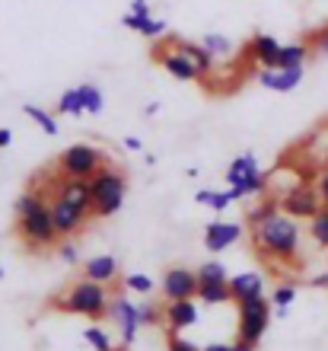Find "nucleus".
Instances as JSON below:
<instances>
[{
	"label": "nucleus",
	"instance_id": "dca6fc26",
	"mask_svg": "<svg viewBox=\"0 0 328 351\" xmlns=\"http://www.w3.org/2000/svg\"><path fill=\"white\" fill-rule=\"evenodd\" d=\"M255 176H262L255 154H239V157L227 167V182L229 185H239V189H242V195H246V185L252 182Z\"/></svg>",
	"mask_w": 328,
	"mask_h": 351
},
{
	"label": "nucleus",
	"instance_id": "a19ab883",
	"mask_svg": "<svg viewBox=\"0 0 328 351\" xmlns=\"http://www.w3.org/2000/svg\"><path fill=\"white\" fill-rule=\"evenodd\" d=\"M10 144H13V131L0 128V147H10Z\"/></svg>",
	"mask_w": 328,
	"mask_h": 351
},
{
	"label": "nucleus",
	"instance_id": "4c0bfd02",
	"mask_svg": "<svg viewBox=\"0 0 328 351\" xmlns=\"http://www.w3.org/2000/svg\"><path fill=\"white\" fill-rule=\"evenodd\" d=\"M160 319H163V310H160V306H140V323L153 326V323H160Z\"/></svg>",
	"mask_w": 328,
	"mask_h": 351
},
{
	"label": "nucleus",
	"instance_id": "7ed1b4c3",
	"mask_svg": "<svg viewBox=\"0 0 328 351\" xmlns=\"http://www.w3.org/2000/svg\"><path fill=\"white\" fill-rule=\"evenodd\" d=\"M105 287L109 285H99V281H92V278H83V281L71 285L64 294L58 297L55 306L64 310V313H73V316L102 319V316H109V304H112V297Z\"/></svg>",
	"mask_w": 328,
	"mask_h": 351
},
{
	"label": "nucleus",
	"instance_id": "b1692460",
	"mask_svg": "<svg viewBox=\"0 0 328 351\" xmlns=\"http://www.w3.org/2000/svg\"><path fill=\"white\" fill-rule=\"evenodd\" d=\"M83 112H86V106H83L80 86L61 93V99H58V115H83Z\"/></svg>",
	"mask_w": 328,
	"mask_h": 351
},
{
	"label": "nucleus",
	"instance_id": "4be33fe9",
	"mask_svg": "<svg viewBox=\"0 0 328 351\" xmlns=\"http://www.w3.org/2000/svg\"><path fill=\"white\" fill-rule=\"evenodd\" d=\"M198 297L207 306H220L233 300V291H229V281H198Z\"/></svg>",
	"mask_w": 328,
	"mask_h": 351
},
{
	"label": "nucleus",
	"instance_id": "bb28decb",
	"mask_svg": "<svg viewBox=\"0 0 328 351\" xmlns=\"http://www.w3.org/2000/svg\"><path fill=\"white\" fill-rule=\"evenodd\" d=\"M297 300V287L293 285H277L271 294V304L274 310H277V316H287V310H290V304Z\"/></svg>",
	"mask_w": 328,
	"mask_h": 351
},
{
	"label": "nucleus",
	"instance_id": "6e6552de",
	"mask_svg": "<svg viewBox=\"0 0 328 351\" xmlns=\"http://www.w3.org/2000/svg\"><path fill=\"white\" fill-rule=\"evenodd\" d=\"M109 316L121 332V348H131V342L137 339V329L144 326L140 323V306H134L128 297H115L109 304Z\"/></svg>",
	"mask_w": 328,
	"mask_h": 351
},
{
	"label": "nucleus",
	"instance_id": "e433bc0d",
	"mask_svg": "<svg viewBox=\"0 0 328 351\" xmlns=\"http://www.w3.org/2000/svg\"><path fill=\"white\" fill-rule=\"evenodd\" d=\"M169 351H201V348H194V342L182 339V332H173L169 335Z\"/></svg>",
	"mask_w": 328,
	"mask_h": 351
},
{
	"label": "nucleus",
	"instance_id": "c9c22d12",
	"mask_svg": "<svg viewBox=\"0 0 328 351\" xmlns=\"http://www.w3.org/2000/svg\"><path fill=\"white\" fill-rule=\"evenodd\" d=\"M310 48L312 51H319V55H328V26L319 29V32L310 38Z\"/></svg>",
	"mask_w": 328,
	"mask_h": 351
},
{
	"label": "nucleus",
	"instance_id": "37998d69",
	"mask_svg": "<svg viewBox=\"0 0 328 351\" xmlns=\"http://www.w3.org/2000/svg\"><path fill=\"white\" fill-rule=\"evenodd\" d=\"M229 351H255L252 345H242V342H236V345H229Z\"/></svg>",
	"mask_w": 328,
	"mask_h": 351
},
{
	"label": "nucleus",
	"instance_id": "2eb2a0df",
	"mask_svg": "<svg viewBox=\"0 0 328 351\" xmlns=\"http://www.w3.org/2000/svg\"><path fill=\"white\" fill-rule=\"evenodd\" d=\"M163 319L173 332H182V329H192L198 323V306H194V297H185V300H169V306L163 310Z\"/></svg>",
	"mask_w": 328,
	"mask_h": 351
},
{
	"label": "nucleus",
	"instance_id": "393cba45",
	"mask_svg": "<svg viewBox=\"0 0 328 351\" xmlns=\"http://www.w3.org/2000/svg\"><path fill=\"white\" fill-rule=\"evenodd\" d=\"M281 211V202H274V198H264L262 204H255V208H249V214H246V221H249V227L255 230L258 223H264L268 217H274V214Z\"/></svg>",
	"mask_w": 328,
	"mask_h": 351
},
{
	"label": "nucleus",
	"instance_id": "c03bdc74",
	"mask_svg": "<svg viewBox=\"0 0 328 351\" xmlns=\"http://www.w3.org/2000/svg\"><path fill=\"white\" fill-rule=\"evenodd\" d=\"M156 112H160V102H150V106L144 109V115H156Z\"/></svg>",
	"mask_w": 328,
	"mask_h": 351
},
{
	"label": "nucleus",
	"instance_id": "72a5a7b5",
	"mask_svg": "<svg viewBox=\"0 0 328 351\" xmlns=\"http://www.w3.org/2000/svg\"><path fill=\"white\" fill-rule=\"evenodd\" d=\"M125 287H128V291H137V294H150V291H153V278L128 275V278H125Z\"/></svg>",
	"mask_w": 328,
	"mask_h": 351
},
{
	"label": "nucleus",
	"instance_id": "6ab92c4d",
	"mask_svg": "<svg viewBox=\"0 0 328 351\" xmlns=\"http://www.w3.org/2000/svg\"><path fill=\"white\" fill-rule=\"evenodd\" d=\"M121 26L125 29H134V32H140L144 38H163L166 36V23L156 16H140V13H125L121 16Z\"/></svg>",
	"mask_w": 328,
	"mask_h": 351
},
{
	"label": "nucleus",
	"instance_id": "a211bd4d",
	"mask_svg": "<svg viewBox=\"0 0 328 351\" xmlns=\"http://www.w3.org/2000/svg\"><path fill=\"white\" fill-rule=\"evenodd\" d=\"M249 55H252V61H258V67H277L281 42H277L274 36H264V32H258V36L252 38V45H249Z\"/></svg>",
	"mask_w": 328,
	"mask_h": 351
},
{
	"label": "nucleus",
	"instance_id": "f03ea898",
	"mask_svg": "<svg viewBox=\"0 0 328 351\" xmlns=\"http://www.w3.org/2000/svg\"><path fill=\"white\" fill-rule=\"evenodd\" d=\"M252 243H255V252L268 262H283V265L297 268L300 259V227H297V217L277 211L274 217H268L264 223H258L252 230Z\"/></svg>",
	"mask_w": 328,
	"mask_h": 351
},
{
	"label": "nucleus",
	"instance_id": "7c9ffc66",
	"mask_svg": "<svg viewBox=\"0 0 328 351\" xmlns=\"http://www.w3.org/2000/svg\"><path fill=\"white\" fill-rule=\"evenodd\" d=\"M80 93H83V106H86V112H90V115H99L102 106H105V99H102L99 86H92V84H80Z\"/></svg>",
	"mask_w": 328,
	"mask_h": 351
},
{
	"label": "nucleus",
	"instance_id": "cd10ccee",
	"mask_svg": "<svg viewBox=\"0 0 328 351\" xmlns=\"http://www.w3.org/2000/svg\"><path fill=\"white\" fill-rule=\"evenodd\" d=\"M29 115V119L36 121L38 128L45 131V134H51V138H55L58 134V119L55 115H51V112H45V109H38V106H26V109H23Z\"/></svg>",
	"mask_w": 328,
	"mask_h": 351
},
{
	"label": "nucleus",
	"instance_id": "f8f14e48",
	"mask_svg": "<svg viewBox=\"0 0 328 351\" xmlns=\"http://www.w3.org/2000/svg\"><path fill=\"white\" fill-rule=\"evenodd\" d=\"M163 294H166V300L198 297V271H188V268H169V271L163 275Z\"/></svg>",
	"mask_w": 328,
	"mask_h": 351
},
{
	"label": "nucleus",
	"instance_id": "ea45409f",
	"mask_svg": "<svg viewBox=\"0 0 328 351\" xmlns=\"http://www.w3.org/2000/svg\"><path fill=\"white\" fill-rule=\"evenodd\" d=\"M131 13H140V16H150V3H147V0H131Z\"/></svg>",
	"mask_w": 328,
	"mask_h": 351
},
{
	"label": "nucleus",
	"instance_id": "9b49d317",
	"mask_svg": "<svg viewBox=\"0 0 328 351\" xmlns=\"http://www.w3.org/2000/svg\"><path fill=\"white\" fill-rule=\"evenodd\" d=\"M48 202H51V221H55L58 237H73V233H80L83 227H86L90 214H83L80 208H73L71 202L58 198V195H51Z\"/></svg>",
	"mask_w": 328,
	"mask_h": 351
},
{
	"label": "nucleus",
	"instance_id": "c85d7f7f",
	"mask_svg": "<svg viewBox=\"0 0 328 351\" xmlns=\"http://www.w3.org/2000/svg\"><path fill=\"white\" fill-rule=\"evenodd\" d=\"M310 230H312V240L328 250V204H322L319 214L310 221Z\"/></svg>",
	"mask_w": 328,
	"mask_h": 351
},
{
	"label": "nucleus",
	"instance_id": "a878e982",
	"mask_svg": "<svg viewBox=\"0 0 328 351\" xmlns=\"http://www.w3.org/2000/svg\"><path fill=\"white\" fill-rule=\"evenodd\" d=\"M201 45L207 48L214 58H227V55H233V42H229L227 36H220V32H207V36L201 38Z\"/></svg>",
	"mask_w": 328,
	"mask_h": 351
},
{
	"label": "nucleus",
	"instance_id": "c756f323",
	"mask_svg": "<svg viewBox=\"0 0 328 351\" xmlns=\"http://www.w3.org/2000/svg\"><path fill=\"white\" fill-rule=\"evenodd\" d=\"M194 202L198 204H207V208H214V211H227V192H214V189H198L194 192Z\"/></svg>",
	"mask_w": 328,
	"mask_h": 351
},
{
	"label": "nucleus",
	"instance_id": "58836bf2",
	"mask_svg": "<svg viewBox=\"0 0 328 351\" xmlns=\"http://www.w3.org/2000/svg\"><path fill=\"white\" fill-rule=\"evenodd\" d=\"M316 189H319V198H322V204H328V169L319 176V182H316Z\"/></svg>",
	"mask_w": 328,
	"mask_h": 351
},
{
	"label": "nucleus",
	"instance_id": "20e7f679",
	"mask_svg": "<svg viewBox=\"0 0 328 351\" xmlns=\"http://www.w3.org/2000/svg\"><path fill=\"white\" fill-rule=\"evenodd\" d=\"M92 189V217H112L121 211L125 195H128V179L115 167H102L99 173L90 179Z\"/></svg>",
	"mask_w": 328,
	"mask_h": 351
},
{
	"label": "nucleus",
	"instance_id": "39448f33",
	"mask_svg": "<svg viewBox=\"0 0 328 351\" xmlns=\"http://www.w3.org/2000/svg\"><path fill=\"white\" fill-rule=\"evenodd\" d=\"M268 323H271V304L262 297H252V300H239V329H236V342L252 345L255 348L262 342V335L268 332Z\"/></svg>",
	"mask_w": 328,
	"mask_h": 351
},
{
	"label": "nucleus",
	"instance_id": "49530a36",
	"mask_svg": "<svg viewBox=\"0 0 328 351\" xmlns=\"http://www.w3.org/2000/svg\"><path fill=\"white\" fill-rule=\"evenodd\" d=\"M322 163L328 167V138H325V150H322Z\"/></svg>",
	"mask_w": 328,
	"mask_h": 351
},
{
	"label": "nucleus",
	"instance_id": "2f4dec72",
	"mask_svg": "<svg viewBox=\"0 0 328 351\" xmlns=\"http://www.w3.org/2000/svg\"><path fill=\"white\" fill-rule=\"evenodd\" d=\"M198 281H229V278H227V268H223V262H217V259L204 262V265L198 268Z\"/></svg>",
	"mask_w": 328,
	"mask_h": 351
},
{
	"label": "nucleus",
	"instance_id": "f704fd0d",
	"mask_svg": "<svg viewBox=\"0 0 328 351\" xmlns=\"http://www.w3.org/2000/svg\"><path fill=\"white\" fill-rule=\"evenodd\" d=\"M58 256H61V262H67V265H77V262H80V250H77L73 243H61V246H58Z\"/></svg>",
	"mask_w": 328,
	"mask_h": 351
},
{
	"label": "nucleus",
	"instance_id": "473e14b6",
	"mask_svg": "<svg viewBox=\"0 0 328 351\" xmlns=\"http://www.w3.org/2000/svg\"><path fill=\"white\" fill-rule=\"evenodd\" d=\"M86 342L92 345V351H115L109 332H105V329H99V326H90V329H86Z\"/></svg>",
	"mask_w": 328,
	"mask_h": 351
},
{
	"label": "nucleus",
	"instance_id": "9d476101",
	"mask_svg": "<svg viewBox=\"0 0 328 351\" xmlns=\"http://www.w3.org/2000/svg\"><path fill=\"white\" fill-rule=\"evenodd\" d=\"M55 195L71 202L73 208H80L83 214L92 217V189H90V179H77V176H61L58 173L55 179Z\"/></svg>",
	"mask_w": 328,
	"mask_h": 351
},
{
	"label": "nucleus",
	"instance_id": "a18cd8bd",
	"mask_svg": "<svg viewBox=\"0 0 328 351\" xmlns=\"http://www.w3.org/2000/svg\"><path fill=\"white\" fill-rule=\"evenodd\" d=\"M204 351H229V345H207Z\"/></svg>",
	"mask_w": 328,
	"mask_h": 351
},
{
	"label": "nucleus",
	"instance_id": "1a4fd4ad",
	"mask_svg": "<svg viewBox=\"0 0 328 351\" xmlns=\"http://www.w3.org/2000/svg\"><path fill=\"white\" fill-rule=\"evenodd\" d=\"M153 58L166 67V74H173L175 80H182V84H188V80H198V77H201V71L194 67L192 58L185 55V51H179L173 42H166V45L156 48Z\"/></svg>",
	"mask_w": 328,
	"mask_h": 351
},
{
	"label": "nucleus",
	"instance_id": "0eeeda50",
	"mask_svg": "<svg viewBox=\"0 0 328 351\" xmlns=\"http://www.w3.org/2000/svg\"><path fill=\"white\" fill-rule=\"evenodd\" d=\"M277 202H281V211L290 214V217H297V221H300V217L312 221V217L319 214V208H322L319 189H316V185H306V182L287 189V192H283Z\"/></svg>",
	"mask_w": 328,
	"mask_h": 351
},
{
	"label": "nucleus",
	"instance_id": "ddd939ff",
	"mask_svg": "<svg viewBox=\"0 0 328 351\" xmlns=\"http://www.w3.org/2000/svg\"><path fill=\"white\" fill-rule=\"evenodd\" d=\"M303 80V67H262L258 71V84L271 93H290Z\"/></svg>",
	"mask_w": 328,
	"mask_h": 351
},
{
	"label": "nucleus",
	"instance_id": "f257e3e1",
	"mask_svg": "<svg viewBox=\"0 0 328 351\" xmlns=\"http://www.w3.org/2000/svg\"><path fill=\"white\" fill-rule=\"evenodd\" d=\"M16 233L29 250L55 246L58 230L51 221V202L42 189H26L16 198Z\"/></svg>",
	"mask_w": 328,
	"mask_h": 351
},
{
	"label": "nucleus",
	"instance_id": "412c9836",
	"mask_svg": "<svg viewBox=\"0 0 328 351\" xmlns=\"http://www.w3.org/2000/svg\"><path fill=\"white\" fill-rule=\"evenodd\" d=\"M169 42H173L175 48H179V51H185V55L192 58L194 61V67H198L201 71V77L204 74H210V71H214V61H217V58L210 55L207 48L201 45V42H185V38H169Z\"/></svg>",
	"mask_w": 328,
	"mask_h": 351
},
{
	"label": "nucleus",
	"instance_id": "4468645a",
	"mask_svg": "<svg viewBox=\"0 0 328 351\" xmlns=\"http://www.w3.org/2000/svg\"><path fill=\"white\" fill-rule=\"evenodd\" d=\"M242 237V227L236 221H214L204 227V246L207 252H223Z\"/></svg>",
	"mask_w": 328,
	"mask_h": 351
},
{
	"label": "nucleus",
	"instance_id": "423d86ee",
	"mask_svg": "<svg viewBox=\"0 0 328 351\" xmlns=\"http://www.w3.org/2000/svg\"><path fill=\"white\" fill-rule=\"evenodd\" d=\"M105 167L102 150H96L92 144H71V147L58 157V173L61 176H77V179H92Z\"/></svg>",
	"mask_w": 328,
	"mask_h": 351
},
{
	"label": "nucleus",
	"instance_id": "f3484780",
	"mask_svg": "<svg viewBox=\"0 0 328 351\" xmlns=\"http://www.w3.org/2000/svg\"><path fill=\"white\" fill-rule=\"evenodd\" d=\"M229 291H233V300H252V297L264 294V275L262 271H242V275L229 278Z\"/></svg>",
	"mask_w": 328,
	"mask_h": 351
},
{
	"label": "nucleus",
	"instance_id": "79ce46f5",
	"mask_svg": "<svg viewBox=\"0 0 328 351\" xmlns=\"http://www.w3.org/2000/svg\"><path fill=\"white\" fill-rule=\"evenodd\" d=\"M125 147H128L131 154H137V150H144V144H140V138H125Z\"/></svg>",
	"mask_w": 328,
	"mask_h": 351
},
{
	"label": "nucleus",
	"instance_id": "5701e85b",
	"mask_svg": "<svg viewBox=\"0 0 328 351\" xmlns=\"http://www.w3.org/2000/svg\"><path fill=\"white\" fill-rule=\"evenodd\" d=\"M310 58V45L306 42H293V45H281L277 55V67H303Z\"/></svg>",
	"mask_w": 328,
	"mask_h": 351
},
{
	"label": "nucleus",
	"instance_id": "aec40b11",
	"mask_svg": "<svg viewBox=\"0 0 328 351\" xmlns=\"http://www.w3.org/2000/svg\"><path fill=\"white\" fill-rule=\"evenodd\" d=\"M83 278H92L99 285H112L118 278V262H115V256H96L83 265Z\"/></svg>",
	"mask_w": 328,
	"mask_h": 351
}]
</instances>
